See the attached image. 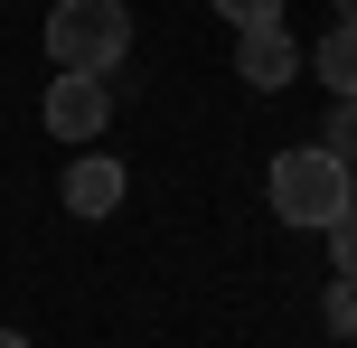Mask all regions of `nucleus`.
I'll use <instances>...</instances> for the list:
<instances>
[{
    "mask_svg": "<svg viewBox=\"0 0 357 348\" xmlns=\"http://www.w3.org/2000/svg\"><path fill=\"white\" fill-rule=\"evenodd\" d=\"M264 198H273V217H282V226H320V236H329V217L357 198V169H348L329 142H310V151H273Z\"/></svg>",
    "mask_w": 357,
    "mask_h": 348,
    "instance_id": "nucleus-1",
    "label": "nucleus"
},
{
    "mask_svg": "<svg viewBox=\"0 0 357 348\" xmlns=\"http://www.w3.org/2000/svg\"><path fill=\"white\" fill-rule=\"evenodd\" d=\"M132 47V10L123 0H56L47 10V56L66 75H113Z\"/></svg>",
    "mask_w": 357,
    "mask_h": 348,
    "instance_id": "nucleus-2",
    "label": "nucleus"
},
{
    "mask_svg": "<svg viewBox=\"0 0 357 348\" xmlns=\"http://www.w3.org/2000/svg\"><path fill=\"white\" fill-rule=\"evenodd\" d=\"M104 123H113L104 75H66V66H56V85H47V132H56V142H94Z\"/></svg>",
    "mask_w": 357,
    "mask_h": 348,
    "instance_id": "nucleus-3",
    "label": "nucleus"
},
{
    "mask_svg": "<svg viewBox=\"0 0 357 348\" xmlns=\"http://www.w3.org/2000/svg\"><path fill=\"white\" fill-rule=\"evenodd\" d=\"M291 66H301V47H291V29H282V19H264V29H245V38H235V75H245L254 94L291 85Z\"/></svg>",
    "mask_w": 357,
    "mask_h": 348,
    "instance_id": "nucleus-4",
    "label": "nucleus"
},
{
    "mask_svg": "<svg viewBox=\"0 0 357 348\" xmlns=\"http://www.w3.org/2000/svg\"><path fill=\"white\" fill-rule=\"evenodd\" d=\"M123 179H132L123 160H104V151H85V160L66 169V207H75V217H113V207H123Z\"/></svg>",
    "mask_w": 357,
    "mask_h": 348,
    "instance_id": "nucleus-5",
    "label": "nucleus"
},
{
    "mask_svg": "<svg viewBox=\"0 0 357 348\" xmlns=\"http://www.w3.org/2000/svg\"><path fill=\"white\" fill-rule=\"evenodd\" d=\"M310 66H320L329 94H348V104H357V19H339V29L320 38V56H310Z\"/></svg>",
    "mask_w": 357,
    "mask_h": 348,
    "instance_id": "nucleus-6",
    "label": "nucleus"
},
{
    "mask_svg": "<svg viewBox=\"0 0 357 348\" xmlns=\"http://www.w3.org/2000/svg\"><path fill=\"white\" fill-rule=\"evenodd\" d=\"M226 29H264V19H282V0H207Z\"/></svg>",
    "mask_w": 357,
    "mask_h": 348,
    "instance_id": "nucleus-7",
    "label": "nucleus"
},
{
    "mask_svg": "<svg viewBox=\"0 0 357 348\" xmlns=\"http://www.w3.org/2000/svg\"><path fill=\"white\" fill-rule=\"evenodd\" d=\"M329 255H339V273H357V198L329 217Z\"/></svg>",
    "mask_w": 357,
    "mask_h": 348,
    "instance_id": "nucleus-8",
    "label": "nucleus"
},
{
    "mask_svg": "<svg viewBox=\"0 0 357 348\" xmlns=\"http://www.w3.org/2000/svg\"><path fill=\"white\" fill-rule=\"evenodd\" d=\"M329 330H357V273L329 282Z\"/></svg>",
    "mask_w": 357,
    "mask_h": 348,
    "instance_id": "nucleus-9",
    "label": "nucleus"
},
{
    "mask_svg": "<svg viewBox=\"0 0 357 348\" xmlns=\"http://www.w3.org/2000/svg\"><path fill=\"white\" fill-rule=\"evenodd\" d=\"M329 151H339V160H357V104L339 94V113H329Z\"/></svg>",
    "mask_w": 357,
    "mask_h": 348,
    "instance_id": "nucleus-10",
    "label": "nucleus"
},
{
    "mask_svg": "<svg viewBox=\"0 0 357 348\" xmlns=\"http://www.w3.org/2000/svg\"><path fill=\"white\" fill-rule=\"evenodd\" d=\"M0 348H29V339H19V330H0Z\"/></svg>",
    "mask_w": 357,
    "mask_h": 348,
    "instance_id": "nucleus-11",
    "label": "nucleus"
},
{
    "mask_svg": "<svg viewBox=\"0 0 357 348\" xmlns=\"http://www.w3.org/2000/svg\"><path fill=\"white\" fill-rule=\"evenodd\" d=\"M339 19H357V0H339Z\"/></svg>",
    "mask_w": 357,
    "mask_h": 348,
    "instance_id": "nucleus-12",
    "label": "nucleus"
}]
</instances>
